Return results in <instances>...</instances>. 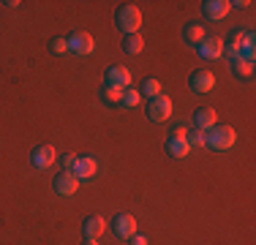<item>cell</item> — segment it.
<instances>
[{"mask_svg":"<svg viewBox=\"0 0 256 245\" xmlns=\"http://www.w3.org/2000/svg\"><path fill=\"white\" fill-rule=\"evenodd\" d=\"M144 49V38L139 33H134V36H126V41H123V52L126 54H139Z\"/></svg>","mask_w":256,"mask_h":245,"instance_id":"obj_18","label":"cell"},{"mask_svg":"<svg viewBox=\"0 0 256 245\" xmlns=\"http://www.w3.org/2000/svg\"><path fill=\"white\" fill-rule=\"evenodd\" d=\"M120 98H123V90H118V88H104V101L106 104H120Z\"/></svg>","mask_w":256,"mask_h":245,"instance_id":"obj_23","label":"cell"},{"mask_svg":"<svg viewBox=\"0 0 256 245\" xmlns=\"http://www.w3.org/2000/svg\"><path fill=\"white\" fill-rule=\"evenodd\" d=\"M74 161H76V156H66V158H63V172H71Z\"/></svg>","mask_w":256,"mask_h":245,"instance_id":"obj_24","label":"cell"},{"mask_svg":"<svg viewBox=\"0 0 256 245\" xmlns=\"http://www.w3.org/2000/svg\"><path fill=\"white\" fill-rule=\"evenodd\" d=\"M106 84L118 90H128L131 88V71L123 68V66H114V68L106 71Z\"/></svg>","mask_w":256,"mask_h":245,"instance_id":"obj_9","label":"cell"},{"mask_svg":"<svg viewBox=\"0 0 256 245\" xmlns=\"http://www.w3.org/2000/svg\"><path fill=\"white\" fill-rule=\"evenodd\" d=\"M106 232V220L101 216H90L84 220V237H90V240H98V237Z\"/></svg>","mask_w":256,"mask_h":245,"instance_id":"obj_14","label":"cell"},{"mask_svg":"<svg viewBox=\"0 0 256 245\" xmlns=\"http://www.w3.org/2000/svg\"><path fill=\"white\" fill-rule=\"evenodd\" d=\"M76 188H79V180H76L74 172H60V174L54 177V191H58L60 196L76 194Z\"/></svg>","mask_w":256,"mask_h":245,"instance_id":"obj_11","label":"cell"},{"mask_svg":"<svg viewBox=\"0 0 256 245\" xmlns=\"http://www.w3.org/2000/svg\"><path fill=\"white\" fill-rule=\"evenodd\" d=\"M30 161H33L36 169H50L54 161H58V152H54L52 144H38L33 150V156H30Z\"/></svg>","mask_w":256,"mask_h":245,"instance_id":"obj_7","label":"cell"},{"mask_svg":"<svg viewBox=\"0 0 256 245\" xmlns=\"http://www.w3.org/2000/svg\"><path fill=\"white\" fill-rule=\"evenodd\" d=\"M232 6H237V8H248V6H254L251 0H237V3H232Z\"/></svg>","mask_w":256,"mask_h":245,"instance_id":"obj_26","label":"cell"},{"mask_svg":"<svg viewBox=\"0 0 256 245\" xmlns=\"http://www.w3.org/2000/svg\"><path fill=\"white\" fill-rule=\"evenodd\" d=\"M224 44H226V41L218 38V36L204 38L202 44H199V54H202L204 60H218V58H224Z\"/></svg>","mask_w":256,"mask_h":245,"instance_id":"obj_10","label":"cell"},{"mask_svg":"<svg viewBox=\"0 0 256 245\" xmlns=\"http://www.w3.org/2000/svg\"><path fill=\"white\" fill-rule=\"evenodd\" d=\"M237 142V134L232 126H212L210 134H204V144L212 150H229Z\"/></svg>","mask_w":256,"mask_h":245,"instance_id":"obj_2","label":"cell"},{"mask_svg":"<svg viewBox=\"0 0 256 245\" xmlns=\"http://www.w3.org/2000/svg\"><path fill=\"white\" fill-rule=\"evenodd\" d=\"M188 84H191V90L196 96H204V93H210V90L216 88V76H212L210 71H194L191 79H188Z\"/></svg>","mask_w":256,"mask_h":245,"instance_id":"obj_6","label":"cell"},{"mask_svg":"<svg viewBox=\"0 0 256 245\" xmlns=\"http://www.w3.org/2000/svg\"><path fill=\"white\" fill-rule=\"evenodd\" d=\"M232 71H234L237 76H242V79L254 76V60H246V58H237V60H232Z\"/></svg>","mask_w":256,"mask_h":245,"instance_id":"obj_17","label":"cell"},{"mask_svg":"<svg viewBox=\"0 0 256 245\" xmlns=\"http://www.w3.org/2000/svg\"><path fill=\"white\" fill-rule=\"evenodd\" d=\"M142 96H148V98H156V96H161V82L153 76H148L142 82Z\"/></svg>","mask_w":256,"mask_h":245,"instance_id":"obj_19","label":"cell"},{"mask_svg":"<svg viewBox=\"0 0 256 245\" xmlns=\"http://www.w3.org/2000/svg\"><path fill=\"white\" fill-rule=\"evenodd\" d=\"M139 101H142V93H139V90H123V98H120V104H123V106H139Z\"/></svg>","mask_w":256,"mask_h":245,"instance_id":"obj_20","label":"cell"},{"mask_svg":"<svg viewBox=\"0 0 256 245\" xmlns=\"http://www.w3.org/2000/svg\"><path fill=\"white\" fill-rule=\"evenodd\" d=\"M204 38H207V36H204V28H202L199 22L186 24V41H188V44H202Z\"/></svg>","mask_w":256,"mask_h":245,"instance_id":"obj_16","label":"cell"},{"mask_svg":"<svg viewBox=\"0 0 256 245\" xmlns=\"http://www.w3.org/2000/svg\"><path fill=\"white\" fill-rule=\"evenodd\" d=\"M93 49H96V41L90 33L74 30V33L68 36V52L71 54H93Z\"/></svg>","mask_w":256,"mask_h":245,"instance_id":"obj_4","label":"cell"},{"mask_svg":"<svg viewBox=\"0 0 256 245\" xmlns=\"http://www.w3.org/2000/svg\"><path fill=\"white\" fill-rule=\"evenodd\" d=\"M112 229H114V234H118V237L131 240V237L136 234V218H134L131 212H120V216L112 220Z\"/></svg>","mask_w":256,"mask_h":245,"instance_id":"obj_5","label":"cell"},{"mask_svg":"<svg viewBox=\"0 0 256 245\" xmlns=\"http://www.w3.org/2000/svg\"><path fill=\"white\" fill-rule=\"evenodd\" d=\"M194 122H196L199 131H210L212 126H218V114H216V109H210V106L196 109V112H194Z\"/></svg>","mask_w":256,"mask_h":245,"instance_id":"obj_13","label":"cell"},{"mask_svg":"<svg viewBox=\"0 0 256 245\" xmlns=\"http://www.w3.org/2000/svg\"><path fill=\"white\" fill-rule=\"evenodd\" d=\"M114 24H118L126 36L139 33V28H142V11H139L136 6H131V3H123L118 11H114Z\"/></svg>","mask_w":256,"mask_h":245,"instance_id":"obj_1","label":"cell"},{"mask_svg":"<svg viewBox=\"0 0 256 245\" xmlns=\"http://www.w3.org/2000/svg\"><path fill=\"white\" fill-rule=\"evenodd\" d=\"M202 11H204L207 20L218 22V20H224V16L232 11V3H229V0H204V3H202Z\"/></svg>","mask_w":256,"mask_h":245,"instance_id":"obj_8","label":"cell"},{"mask_svg":"<svg viewBox=\"0 0 256 245\" xmlns=\"http://www.w3.org/2000/svg\"><path fill=\"white\" fill-rule=\"evenodd\" d=\"M71 172L76 174V180H90V177L98 172V164H96V158L84 156V158H76L74 166H71Z\"/></svg>","mask_w":256,"mask_h":245,"instance_id":"obj_12","label":"cell"},{"mask_svg":"<svg viewBox=\"0 0 256 245\" xmlns=\"http://www.w3.org/2000/svg\"><path fill=\"white\" fill-rule=\"evenodd\" d=\"M50 49H52L54 54H66V52H68V38H66V36L52 38V41H50Z\"/></svg>","mask_w":256,"mask_h":245,"instance_id":"obj_21","label":"cell"},{"mask_svg":"<svg viewBox=\"0 0 256 245\" xmlns=\"http://www.w3.org/2000/svg\"><path fill=\"white\" fill-rule=\"evenodd\" d=\"M166 152H169L172 158H186L188 152H191V144H188L186 139H174V136H172V139L166 142Z\"/></svg>","mask_w":256,"mask_h":245,"instance_id":"obj_15","label":"cell"},{"mask_svg":"<svg viewBox=\"0 0 256 245\" xmlns=\"http://www.w3.org/2000/svg\"><path fill=\"white\" fill-rule=\"evenodd\" d=\"M84 245H98V240H90V237H88V240H84Z\"/></svg>","mask_w":256,"mask_h":245,"instance_id":"obj_27","label":"cell"},{"mask_svg":"<svg viewBox=\"0 0 256 245\" xmlns=\"http://www.w3.org/2000/svg\"><path fill=\"white\" fill-rule=\"evenodd\" d=\"M186 142L191 147H204V131H199V128H194V131L186 134Z\"/></svg>","mask_w":256,"mask_h":245,"instance_id":"obj_22","label":"cell"},{"mask_svg":"<svg viewBox=\"0 0 256 245\" xmlns=\"http://www.w3.org/2000/svg\"><path fill=\"white\" fill-rule=\"evenodd\" d=\"M172 112H174V104H172V98H169V96H156V98H150L148 118L153 120V122L169 120V118H172Z\"/></svg>","mask_w":256,"mask_h":245,"instance_id":"obj_3","label":"cell"},{"mask_svg":"<svg viewBox=\"0 0 256 245\" xmlns=\"http://www.w3.org/2000/svg\"><path fill=\"white\" fill-rule=\"evenodd\" d=\"M128 242H131V245H148V237H142V234H134Z\"/></svg>","mask_w":256,"mask_h":245,"instance_id":"obj_25","label":"cell"}]
</instances>
